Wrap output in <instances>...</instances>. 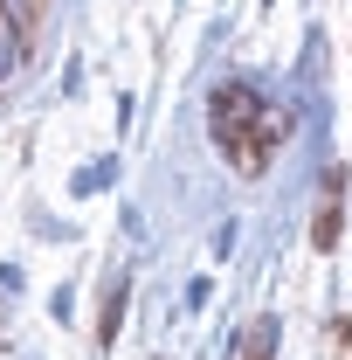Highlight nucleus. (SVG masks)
<instances>
[{
    "mask_svg": "<svg viewBox=\"0 0 352 360\" xmlns=\"http://www.w3.org/2000/svg\"><path fill=\"white\" fill-rule=\"evenodd\" d=\"M42 7H48V0H0V14H7V28H14V49H35Z\"/></svg>",
    "mask_w": 352,
    "mask_h": 360,
    "instance_id": "obj_1",
    "label": "nucleus"
},
{
    "mask_svg": "<svg viewBox=\"0 0 352 360\" xmlns=\"http://www.w3.org/2000/svg\"><path fill=\"white\" fill-rule=\"evenodd\" d=\"M339 187H346V174H332V187H325V208H318V229H311V243H318V250H332V243H339Z\"/></svg>",
    "mask_w": 352,
    "mask_h": 360,
    "instance_id": "obj_2",
    "label": "nucleus"
},
{
    "mask_svg": "<svg viewBox=\"0 0 352 360\" xmlns=\"http://www.w3.org/2000/svg\"><path fill=\"white\" fill-rule=\"evenodd\" d=\"M256 360H263V354H256Z\"/></svg>",
    "mask_w": 352,
    "mask_h": 360,
    "instance_id": "obj_3",
    "label": "nucleus"
}]
</instances>
